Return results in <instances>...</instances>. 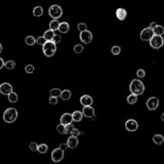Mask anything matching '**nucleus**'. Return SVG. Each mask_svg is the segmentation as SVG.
<instances>
[{"mask_svg": "<svg viewBox=\"0 0 164 164\" xmlns=\"http://www.w3.org/2000/svg\"><path fill=\"white\" fill-rule=\"evenodd\" d=\"M71 96H72V92H71V90H69V89H65V90H63L61 93V98L63 100H70V98H71Z\"/></svg>", "mask_w": 164, "mask_h": 164, "instance_id": "obj_21", "label": "nucleus"}, {"mask_svg": "<svg viewBox=\"0 0 164 164\" xmlns=\"http://www.w3.org/2000/svg\"><path fill=\"white\" fill-rule=\"evenodd\" d=\"M156 26H157V24L155 22H153V23H151V24H150V28H151V29H154Z\"/></svg>", "mask_w": 164, "mask_h": 164, "instance_id": "obj_45", "label": "nucleus"}, {"mask_svg": "<svg viewBox=\"0 0 164 164\" xmlns=\"http://www.w3.org/2000/svg\"><path fill=\"white\" fill-rule=\"evenodd\" d=\"M25 71L28 74H32L34 72V66L33 65H27V66L25 67Z\"/></svg>", "mask_w": 164, "mask_h": 164, "instance_id": "obj_34", "label": "nucleus"}, {"mask_svg": "<svg viewBox=\"0 0 164 164\" xmlns=\"http://www.w3.org/2000/svg\"><path fill=\"white\" fill-rule=\"evenodd\" d=\"M42 50H43L44 56H47V58H50L56 54V44L54 41H46L42 45Z\"/></svg>", "mask_w": 164, "mask_h": 164, "instance_id": "obj_2", "label": "nucleus"}, {"mask_svg": "<svg viewBox=\"0 0 164 164\" xmlns=\"http://www.w3.org/2000/svg\"><path fill=\"white\" fill-rule=\"evenodd\" d=\"M58 30H59L61 33L65 34V33H68L69 32V30H70V26H69V24L67 22H62V23H60Z\"/></svg>", "mask_w": 164, "mask_h": 164, "instance_id": "obj_17", "label": "nucleus"}, {"mask_svg": "<svg viewBox=\"0 0 164 164\" xmlns=\"http://www.w3.org/2000/svg\"><path fill=\"white\" fill-rule=\"evenodd\" d=\"M82 52H83V45L82 44H76L74 46V52L75 54H81Z\"/></svg>", "mask_w": 164, "mask_h": 164, "instance_id": "obj_33", "label": "nucleus"}, {"mask_svg": "<svg viewBox=\"0 0 164 164\" xmlns=\"http://www.w3.org/2000/svg\"><path fill=\"white\" fill-rule=\"evenodd\" d=\"M161 120L164 122V113H163V114H162V115H161Z\"/></svg>", "mask_w": 164, "mask_h": 164, "instance_id": "obj_46", "label": "nucleus"}, {"mask_svg": "<svg viewBox=\"0 0 164 164\" xmlns=\"http://www.w3.org/2000/svg\"><path fill=\"white\" fill-rule=\"evenodd\" d=\"M92 103H93V100L90 96L84 94V96H82L80 98V104L83 106V107H85V106H91Z\"/></svg>", "mask_w": 164, "mask_h": 164, "instance_id": "obj_13", "label": "nucleus"}, {"mask_svg": "<svg viewBox=\"0 0 164 164\" xmlns=\"http://www.w3.org/2000/svg\"><path fill=\"white\" fill-rule=\"evenodd\" d=\"M164 39L163 37L160 35H154V36L150 39V46L154 49H159L163 46Z\"/></svg>", "mask_w": 164, "mask_h": 164, "instance_id": "obj_5", "label": "nucleus"}, {"mask_svg": "<svg viewBox=\"0 0 164 164\" xmlns=\"http://www.w3.org/2000/svg\"><path fill=\"white\" fill-rule=\"evenodd\" d=\"M56 130H58L60 133H62V135H66V133H67V131H66V125L62 124V123L56 126Z\"/></svg>", "mask_w": 164, "mask_h": 164, "instance_id": "obj_31", "label": "nucleus"}, {"mask_svg": "<svg viewBox=\"0 0 164 164\" xmlns=\"http://www.w3.org/2000/svg\"><path fill=\"white\" fill-rule=\"evenodd\" d=\"M61 93H62V90L60 88H54V89H52V90L49 91L50 96H56V98L61 96Z\"/></svg>", "mask_w": 164, "mask_h": 164, "instance_id": "obj_27", "label": "nucleus"}, {"mask_svg": "<svg viewBox=\"0 0 164 164\" xmlns=\"http://www.w3.org/2000/svg\"><path fill=\"white\" fill-rule=\"evenodd\" d=\"M153 142L155 145H162L164 143V137L162 135H153Z\"/></svg>", "mask_w": 164, "mask_h": 164, "instance_id": "obj_20", "label": "nucleus"}, {"mask_svg": "<svg viewBox=\"0 0 164 164\" xmlns=\"http://www.w3.org/2000/svg\"><path fill=\"white\" fill-rule=\"evenodd\" d=\"M54 31H52V30H46L45 32H44L43 34V37H44V39L46 40V41H52V38H54Z\"/></svg>", "mask_w": 164, "mask_h": 164, "instance_id": "obj_19", "label": "nucleus"}, {"mask_svg": "<svg viewBox=\"0 0 164 164\" xmlns=\"http://www.w3.org/2000/svg\"><path fill=\"white\" fill-rule=\"evenodd\" d=\"M11 91H12V86L10 83L5 82V83L0 84V93H1V94L7 96V94H9Z\"/></svg>", "mask_w": 164, "mask_h": 164, "instance_id": "obj_12", "label": "nucleus"}, {"mask_svg": "<svg viewBox=\"0 0 164 164\" xmlns=\"http://www.w3.org/2000/svg\"><path fill=\"white\" fill-rule=\"evenodd\" d=\"M153 32H154V35H160V36H162L164 34V28L162 26H160V25H157L156 27L153 29Z\"/></svg>", "mask_w": 164, "mask_h": 164, "instance_id": "obj_23", "label": "nucleus"}, {"mask_svg": "<svg viewBox=\"0 0 164 164\" xmlns=\"http://www.w3.org/2000/svg\"><path fill=\"white\" fill-rule=\"evenodd\" d=\"M63 158H64V151H63V150H61L60 148H58V149H54V151H52V160L54 162H56V163L61 162L62 160H63Z\"/></svg>", "mask_w": 164, "mask_h": 164, "instance_id": "obj_6", "label": "nucleus"}, {"mask_svg": "<svg viewBox=\"0 0 164 164\" xmlns=\"http://www.w3.org/2000/svg\"><path fill=\"white\" fill-rule=\"evenodd\" d=\"M8 96V100H9L10 103H12V104H15V103H17V92H15V91H11V92L9 93V94H7Z\"/></svg>", "mask_w": 164, "mask_h": 164, "instance_id": "obj_26", "label": "nucleus"}, {"mask_svg": "<svg viewBox=\"0 0 164 164\" xmlns=\"http://www.w3.org/2000/svg\"><path fill=\"white\" fill-rule=\"evenodd\" d=\"M49 104H50V105H56V104H58V98H56V96H50V98H49Z\"/></svg>", "mask_w": 164, "mask_h": 164, "instance_id": "obj_41", "label": "nucleus"}, {"mask_svg": "<svg viewBox=\"0 0 164 164\" xmlns=\"http://www.w3.org/2000/svg\"><path fill=\"white\" fill-rule=\"evenodd\" d=\"M81 135V132L79 131V129H77V128H74L73 131L71 132V135H73V137H79V135Z\"/></svg>", "mask_w": 164, "mask_h": 164, "instance_id": "obj_42", "label": "nucleus"}, {"mask_svg": "<svg viewBox=\"0 0 164 164\" xmlns=\"http://www.w3.org/2000/svg\"><path fill=\"white\" fill-rule=\"evenodd\" d=\"M60 149H61V150H63V151H65V150H66L67 149V148H68V145H67V144H61V145H60Z\"/></svg>", "mask_w": 164, "mask_h": 164, "instance_id": "obj_43", "label": "nucleus"}, {"mask_svg": "<svg viewBox=\"0 0 164 164\" xmlns=\"http://www.w3.org/2000/svg\"><path fill=\"white\" fill-rule=\"evenodd\" d=\"M2 52V45H1V43H0V54Z\"/></svg>", "mask_w": 164, "mask_h": 164, "instance_id": "obj_47", "label": "nucleus"}, {"mask_svg": "<svg viewBox=\"0 0 164 164\" xmlns=\"http://www.w3.org/2000/svg\"><path fill=\"white\" fill-rule=\"evenodd\" d=\"M68 148H71V149H75V148L78 146V139L76 137H73V135H70V137L68 139Z\"/></svg>", "mask_w": 164, "mask_h": 164, "instance_id": "obj_14", "label": "nucleus"}, {"mask_svg": "<svg viewBox=\"0 0 164 164\" xmlns=\"http://www.w3.org/2000/svg\"><path fill=\"white\" fill-rule=\"evenodd\" d=\"M74 128H75V126L73 125V123L67 124V125H66V131H67V133H70V135H71V132L73 131Z\"/></svg>", "mask_w": 164, "mask_h": 164, "instance_id": "obj_37", "label": "nucleus"}, {"mask_svg": "<svg viewBox=\"0 0 164 164\" xmlns=\"http://www.w3.org/2000/svg\"><path fill=\"white\" fill-rule=\"evenodd\" d=\"M137 76L139 78H144L146 76V71H145L144 69H139L137 71Z\"/></svg>", "mask_w": 164, "mask_h": 164, "instance_id": "obj_35", "label": "nucleus"}, {"mask_svg": "<svg viewBox=\"0 0 164 164\" xmlns=\"http://www.w3.org/2000/svg\"><path fill=\"white\" fill-rule=\"evenodd\" d=\"M52 41H54L56 44H59L60 42L62 41V37H61V35H59V34H54V38H52Z\"/></svg>", "mask_w": 164, "mask_h": 164, "instance_id": "obj_38", "label": "nucleus"}, {"mask_svg": "<svg viewBox=\"0 0 164 164\" xmlns=\"http://www.w3.org/2000/svg\"><path fill=\"white\" fill-rule=\"evenodd\" d=\"M17 111L15 108H8L3 113V120L6 123H12L17 120Z\"/></svg>", "mask_w": 164, "mask_h": 164, "instance_id": "obj_3", "label": "nucleus"}, {"mask_svg": "<svg viewBox=\"0 0 164 164\" xmlns=\"http://www.w3.org/2000/svg\"><path fill=\"white\" fill-rule=\"evenodd\" d=\"M129 89L135 96H141L145 91V85L140 79H133L129 84Z\"/></svg>", "mask_w": 164, "mask_h": 164, "instance_id": "obj_1", "label": "nucleus"}, {"mask_svg": "<svg viewBox=\"0 0 164 164\" xmlns=\"http://www.w3.org/2000/svg\"><path fill=\"white\" fill-rule=\"evenodd\" d=\"M125 128L128 130V131H135L139 128V123L135 120V119H128L126 122H125Z\"/></svg>", "mask_w": 164, "mask_h": 164, "instance_id": "obj_11", "label": "nucleus"}, {"mask_svg": "<svg viewBox=\"0 0 164 164\" xmlns=\"http://www.w3.org/2000/svg\"><path fill=\"white\" fill-rule=\"evenodd\" d=\"M154 36V32H153V29H151L150 27L145 28L141 32V39L144 40V41H150V39Z\"/></svg>", "mask_w": 164, "mask_h": 164, "instance_id": "obj_8", "label": "nucleus"}, {"mask_svg": "<svg viewBox=\"0 0 164 164\" xmlns=\"http://www.w3.org/2000/svg\"><path fill=\"white\" fill-rule=\"evenodd\" d=\"M37 148H38V145H37L35 142H32L31 144H30V150H31L32 152H35V151H37Z\"/></svg>", "mask_w": 164, "mask_h": 164, "instance_id": "obj_40", "label": "nucleus"}, {"mask_svg": "<svg viewBox=\"0 0 164 164\" xmlns=\"http://www.w3.org/2000/svg\"><path fill=\"white\" fill-rule=\"evenodd\" d=\"M111 52H112V54H114V56H118V54H120V52H121L120 46H118V45L113 46L112 49H111Z\"/></svg>", "mask_w": 164, "mask_h": 164, "instance_id": "obj_32", "label": "nucleus"}, {"mask_svg": "<svg viewBox=\"0 0 164 164\" xmlns=\"http://www.w3.org/2000/svg\"><path fill=\"white\" fill-rule=\"evenodd\" d=\"M46 42V40L44 39V37L41 36V37H38V38H36V43L39 44V45H43L44 43Z\"/></svg>", "mask_w": 164, "mask_h": 164, "instance_id": "obj_39", "label": "nucleus"}, {"mask_svg": "<svg viewBox=\"0 0 164 164\" xmlns=\"http://www.w3.org/2000/svg\"><path fill=\"white\" fill-rule=\"evenodd\" d=\"M3 67H4V61H3V60L0 58V70H1Z\"/></svg>", "mask_w": 164, "mask_h": 164, "instance_id": "obj_44", "label": "nucleus"}, {"mask_svg": "<svg viewBox=\"0 0 164 164\" xmlns=\"http://www.w3.org/2000/svg\"><path fill=\"white\" fill-rule=\"evenodd\" d=\"M72 114H70V113H65V114H63L61 117V123L64 125H67V124H70V123H72Z\"/></svg>", "mask_w": 164, "mask_h": 164, "instance_id": "obj_15", "label": "nucleus"}, {"mask_svg": "<svg viewBox=\"0 0 164 164\" xmlns=\"http://www.w3.org/2000/svg\"><path fill=\"white\" fill-rule=\"evenodd\" d=\"M47 150H48V147H47V145H45V144L39 145V146H38V148H37V151H38L39 153H41V154L46 153Z\"/></svg>", "mask_w": 164, "mask_h": 164, "instance_id": "obj_30", "label": "nucleus"}, {"mask_svg": "<svg viewBox=\"0 0 164 164\" xmlns=\"http://www.w3.org/2000/svg\"><path fill=\"white\" fill-rule=\"evenodd\" d=\"M137 96H135V94H133V93H131L130 96H127V103L129 104V105H133V104L137 103Z\"/></svg>", "mask_w": 164, "mask_h": 164, "instance_id": "obj_29", "label": "nucleus"}, {"mask_svg": "<svg viewBox=\"0 0 164 164\" xmlns=\"http://www.w3.org/2000/svg\"><path fill=\"white\" fill-rule=\"evenodd\" d=\"M83 118V114L80 111H75V112L72 113V120L75 121V122H80Z\"/></svg>", "mask_w": 164, "mask_h": 164, "instance_id": "obj_18", "label": "nucleus"}, {"mask_svg": "<svg viewBox=\"0 0 164 164\" xmlns=\"http://www.w3.org/2000/svg\"><path fill=\"white\" fill-rule=\"evenodd\" d=\"M159 107V98L156 96H152L147 100V108L150 111H154Z\"/></svg>", "mask_w": 164, "mask_h": 164, "instance_id": "obj_9", "label": "nucleus"}, {"mask_svg": "<svg viewBox=\"0 0 164 164\" xmlns=\"http://www.w3.org/2000/svg\"><path fill=\"white\" fill-rule=\"evenodd\" d=\"M25 42H26L27 45L33 46V45L36 44V38H35L34 36H32V35H28V36L26 37V39H25Z\"/></svg>", "mask_w": 164, "mask_h": 164, "instance_id": "obj_22", "label": "nucleus"}, {"mask_svg": "<svg viewBox=\"0 0 164 164\" xmlns=\"http://www.w3.org/2000/svg\"><path fill=\"white\" fill-rule=\"evenodd\" d=\"M82 114H83V116H85L86 118L96 119V115H94V109H93L91 106H85V107H83Z\"/></svg>", "mask_w": 164, "mask_h": 164, "instance_id": "obj_10", "label": "nucleus"}, {"mask_svg": "<svg viewBox=\"0 0 164 164\" xmlns=\"http://www.w3.org/2000/svg\"><path fill=\"white\" fill-rule=\"evenodd\" d=\"M116 17L119 21H124L127 17V11L124 9V8H118L116 10Z\"/></svg>", "mask_w": 164, "mask_h": 164, "instance_id": "obj_16", "label": "nucleus"}, {"mask_svg": "<svg viewBox=\"0 0 164 164\" xmlns=\"http://www.w3.org/2000/svg\"><path fill=\"white\" fill-rule=\"evenodd\" d=\"M48 13L50 15V17H52L54 20H58L63 15V8L58 4L52 5L48 9Z\"/></svg>", "mask_w": 164, "mask_h": 164, "instance_id": "obj_4", "label": "nucleus"}, {"mask_svg": "<svg viewBox=\"0 0 164 164\" xmlns=\"http://www.w3.org/2000/svg\"><path fill=\"white\" fill-rule=\"evenodd\" d=\"M4 67L6 69H8V70H13V69L15 68V61H7L4 63Z\"/></svg>", "mask_w": 164, "mask_h": 164, "instance_id": "obj_28", "label": "nucleus"}, {"mask_svg": "<svg viewBox=\"0 0 164 164\" xmlns=\"http://www.w3.org/2000/svg\"><path fill=\"white\" fill-rule=\"evenodd\" d=\"M33 15H34V17H41L43 15V7L42 6H36V7H34Z\"/></svg>", "mask_w": 164, "mask_h": 164, "instance_id": "obj_25", "label": "nucleus"}, {"mask_svg": "<svg viewBox=\"0 0 164 164\" xmlns=\"http://www.w3.org/2000/svg\"><path fill=\"white\" fill-rule=\"evenodd\" d=\"M59 25H60L59 21L52 19V21H50V23H49V29L52 30V31H56L58 28H59Z\"/></svg>", "mask_w": 164, "mask_h": 164, "instance_id": "obj_24", "label": "nucleus"}, {"mask_svg": "<svg viewBox=\"0 0 164 164\" xmlns=\"http://www.w3.org/2000/svg\"><path fill=\"white\" fill-rule=\"evenodd\" d=\"M77 28H78L79 32H82V31H85V30H87V26H86L85 23H79L78 26H77Z\"/></svg>", "mask_w": 164, "mask_h": 164, "instance_id": "obj_36", "label": "nucleus"}, {"mask_svg": "<svg viewBox=\"0 0 164 164\" xmlns=\"http://www.w3.org/2000/svg\"><path fill=\"white\" fill-rule=\"evenodd\" d=\"M79 38H80V40H81V42H82V43L88 44V43H90L91 40H92V34H91L90 31L85 30V31H82V32H80Z\"/></svg>", "mask_w": 164, "mask_h": 164, "instance_id": "obj_7", "label": "nucleus"}]
</instances>
